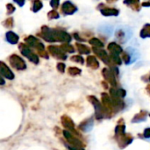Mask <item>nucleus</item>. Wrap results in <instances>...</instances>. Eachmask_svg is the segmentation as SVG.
Instances as JSON below:
<instances>
[{"label":"nucleus","mask_w":150,"mask_h":150,"mask_svg":"<svg viewBox=\"0 0 150 150\" xmlns=\"http://www.w3.org/2000/svg\"><path fill=\"white\" fill-rule=\"evenodd\" d=\"M108 49L110 50L111 54H120V53H122V48L120 45H118L115 42H112L108 45Z\"/></svg>","instance_id":"f8f14e48"},{"label":"nucleus","mask_w":150,"mask_h":150,"mask_svg":"<svg viewBox=\"0 0 150 150\" xmlns=\"http://www.w3.org/2000/svg\"><path fill=\"white\" fill-rule=\"evenodd\" d=\"M72 60H74L76 62H79L80 63L83 62V59L81 56H74V57H72Z\"/></svg>","instance_id":"bb28decb"},{"label":"nucleus","mask_w":150,"mask_h":150,"mask_svg":"<svg viewBox=\"0 0 150 150\" xmlns=\"http://www.w3.org/2000/svg\"><path fill=\"white\" fill-rule=\"evenodd\" d=\"M25 41L26 42V44L29 47H35L36 49H38L39 51H44V45L42 44V42H40L36 37L30 35L28 37H26L25 39Z\"/></svg>","instance_id":"20e7f679"},{"label":"nucleus","mask_w":150,"mask_h":150,"mask_svg":"<svg viewBox=\"0 0 150 150\" xmlns=\"http://www.w3.org/2000/svg\"><path fill=\"white\" fill-rule=\"evenodd\" d=\"M142 6H144V7H149L150 2H143V3L142 4Z\"/></svg>","instance_id":"c756f323"},{"label":"nucleus","mask_w":150,"mask_h":150,"mask_svg":"<svg viewBox=\"0 0 150 150\" xmlns=\"http://www.w3.org/2000/svg\"><path fill=\"white\" fill-rule=\"evenodd\" d=\"M109 4H112V3H114V2H116V1H118V0H106Z\"/></svg>","instance_id":"2f4dec72"},{"label":"nucleus","mask_w":150,"mask_h":150,"mask_svg":"<svg viewBox=\"0 0 150 150\" xmlns=\"http://www.w3.org/2000/svg\"><path fill=\"white\" fill-rule=\"evenodd\" d=\"M59 17L60 15L55 10H52L47 13V18L49 19H56V18H59Z\"/></svg>","instance_id":"4be33fe9"},{"label":"nucleus","mask_w":150,"mask_h":150,"mask_svg":"<svg viewBox=\"0 0 150 150\" xmlns=\"http://www.w3.org/2000/svg\"><path fill=\"white\" fill-rule=\"evenodd\" d=\"M74 36H75V38H76L77 40H82V39H80V37L78 36V34H77V33H75V34H74Z\"/></svg>","instance_id":"7c9ffc66"},{"label":"nucleus","mask_w":150,"mask_h":150,"mask_svg":"<svg viewBox=\"0 0 150 150\" xmlns=\"http://www.w3.org/2000/svg\"><path fill=\"white\" fill-rule=\"evenodd\" d=\"M115 38L121 43H125L128 41L133 35V32L130 27L125 26V25H120L119 26L116 31H115Z\"/></svg>","instance_id":"f257e3e1"},{"label":"nucleus","mask_w":150,"mask_h":150,"mask_svg":"<svg viewBox=\"0 0 150 150\" xmlns=\"http://www.w3.org/2000/svg\"><path fill=\"white\" fill-rule=\"evenodd\" d=\"M6 10H7V13H8V14H11L12 12H14L15 7H14L11 4H8L6 5Z\"/></svg>","instance_id":"393cba45"},{"label":"nucleus","mask_w":150,"mask_h":150,"mask_svg":"<svg viewBox=\"0 0 150 150\" xmlns=\"http://www.w3.org/2000/svg\"><path fill=\"white\" fill-rule=\"evenodd\" d=\"M5 37H6V40L11 44H17L18 41V39H19L18 35L16 34L14 32H11V31L7 32Z\"/></svg>","instance_id":"9b49d317"},{"label":"nucleus","mask_w":150,"mask_h":150,"mask_svg":"<svg viewBox=\"0 0 150 150\" xmlns=\"http://www.w3.org/2000/svg\"><path fill=\"white\" fill-rule=\"evenodd\" d=\"M140 36L143 39L150 38V24H146L140 33Z\"/></svg>","instance_id":"2eb2a0df"},{"label":"nucleus","mask_w":150,"mask_h":150,"mask_svg":"<svg viewBox=\"0 0 150 150\" xmlns=\"http://www.w3.org/2000/svg\"><path fill=\"white\" fill-rule=\"evenodd\" d=\"M99 10L102 15L104 16H118L120 13V11L115 8L104 7V8H99Z\"/></svg>","instance_id":"9d476101"},{"label":"nucleus","mask_w":150,"mask_h":150,"mask_svg":"<svg viewBox=\"0 0 150 150\" xmlns=\"http://www.w3.org/2000/svg\"><path fill=\"white\" fill-rule=\"evenodd\" d=\"M15 3H17L20 7H22L25 4V0H13Z\"/></svg>","instance_id":"cd10ccee"},{"label":"nucleus","mask_w":150,"mask_h":150,"mask_svg":"<svg viewBox=\"0 0 150 150\" xmlns=\"http://www.w3.org/2000/svg\"><path fill=\"white\" fill-rule=\"evenodd\" d=\"M62 49H63L64 51H67V52H69V53H73V52L75 51L74 47H73L71 45L68 44V43L63 44V45L62 46Z\"/></svg>","instance_id":"5701e85b"},{"label":"nucleus","mask_w":150,"mask_h":150,"mask_svg":"<svg viewBox=\"0 0 150 150\" xmlns=\"http://www.w3.org/2000/svg\"><path fill=\"white\" fill-rule=\"evenodd\" d=\"M87 62H88L89 66H91V67H94V68H97L98 66V62H97V60L93 56H89L88 59H87Z\"/></svg>","instance_id":"412c9836"},{"label":"nucleus","mask_w":150,"mask_h":150,"mask_svg":"<svg viewBox=\"0 0 150 150\" xmlns=\"http://www.w3.org/2000/svg\"><path fill=\"white\" fill-rule=\"evenodd\" d=\"M3 25H4L5 27H7V28H11V27L13 26V18H7V19L3 23Z\"/></svg>","instance_id":"b1692460"},{"label":"nucleus","mask_w":150,"mask_h":150,"mask_svg":"<svg viewBox=\"0 0 150 150\" xmlns=\"http://www.w3.org/2000/svg\"><path fill=\"white\" fill-rule=\"evenodd\" d=\"M43 7V4L41 3L40 0H34L33 2V6H32V11L33 12H37L39 11L41 8Z\"/></svg>","instance_id":"a211bd4d"},{"label":"nucleus","mask_w":150,"mask_h":150,"mask_svg":"<svg viewBox=\"0 0 150 150\" xmlns=\"http://www.w3.org/2000/svg\"><path fill=\"white\" fill-rule=\"evenodd\" d=\"M59 4H60V0H51L50 1V5L54 9L55 8L57 9V7L59 6Z\"/></svg>","instance_id":"a878e982"},{"label":"nucleus","mask_w":150,"mask_h":150,"mask_svg":"<svg viewBox=\"0 0 150 150\" xmlns=\"http://www.w3.org/2000/svg\"><path fill=\"white\" fill-rule=\"evenodd\" d=\"M10 62L14 68H16L18 69H23L25 68V64L24 61L16 54H13V55L11 56Z\"/></svg>","instance_id":"0eeeda50"},{"label":"nucleus","mask_w":150,"mask_h":150,"mask_svg":"<svg viewBox=\"0 0 150 150\" xmlns=\"http://www.w3.org/2000/svg\"><path fill=\"white\" fill-rule=\"evenodd\" d=\"M90 43L94 47H104V43L100 40H98V39H97V38H92V39H91L90 40Z\"/></svg>","instance_id":"aec40b11"},{"label":"nucleus","mask_w":150,"mask_h":150,"mask_svg":"<svg viewBox=\"0 0 150 150\" xmlns=\"http://www.w3.org/2000/svg\"><path fill=\"white\" fill-rule=\"evenodd\" d=\"M124 4L137 11H140V9H141V4L139 3V0H125Z\"/></svg>","instance_id":"4468645a"},{"label":"nucleus","mask_w":150,"mask_h":150,"mask_svg":"<svg viewBox=\"0 0 150 150\" xmlns=\"http://www.w3.org/2000/svg\"><path fill=\"white\" fill-rule=\"evenodd\" d=\"M1 72H2V74L4 76H5L8 78H12L13 77V75H12L11 71L7 68V66H5V64L4 62L1 63Z\"/></svg>","instance_id":"dca6fc26"},{"label":"nucleus","mask_w":150,"mask_h":150,"mask_svg":"<svg viewBox=\"0 0 150 150\" xmlns=\"http://www.w3.org/2000/svg\"><path fill=\"white\" fill-rule=\"evenodd\" d=\"M58 69H59L61 71L64 70V64H62V63H59V64H58Z\"/></svg>","instance_id":"c85d7f7f"},{"label":"nucleus","mask_w":150,"mask_h":150,"mask_svg":"<svg viewBox=\"0 0 150 150\" xmlns=\"http://www.w3.org/2000/svg\"><path fill=\"white\" fill-rule=\"evenodd\" d=\"M93 51H94L101 59H103L104 61H106V62H107L108 56H107V54H106V52H105V50L100 49L99 47H94V48H93Z\"/></svg>","instance_id":"f3484780"},{"label":"nucleus","mask_w":150,"mask_h":150,"mask_svg":"<svg viewBox=\"0 0 150 150\" xmlns=\"http://www.w3.org/2000/svg\"><path fill=\"white\" fill-rule=\"evenodd\" d=\"M53 33H54V41H60V42H66L69 43L71 40V36L62 31V30H56V29H53Z\"/></svg>","instance_id":"f03ea898"},{"label":"nucleus","mask_w":150,"mask_h":150,"mask_svg":"<svg viewBox=\"0 0 150 150\" xmlns=\"http://www.w3.org/2000/svg\"><path fill=\"white\" fill-rule=\"evenodd\" d=\"M19 50L22 53V54L25 55V57H27L30 61H32L34 63H38V62H39L38 56L31 51V49L28 47V46H26L25 44H20Z\"/></svg>","instance_id":"7ed1b4c3"},{"label":"nucleus","mask_w":150,"mask_h":150,"mask_svg":"<svg viewBox=\"0 0 150 150\" xmlns=\"http://www.w3.org/2000/svg\"><path fill=\"white\" fill-rule=\"evenodd\" d=\"M39 35L45 40L47 42H55L54 41V33H53V29L43 25L41 27V33H39Z\"/></svg>","instance_id":"39448f33"},{"label":"nucleus","mask_w":150,"mask_h":150,"mask_svg":"<svg viewBox=\"0 0 150 150\" xmlns=\"http://www.w3.org/2000/svg\"><path fill=\"white\" fill-rule=\"evenodd\" d=\"M62 11L66 15H72L77 11V7L74 5L70 1H66L62 4Z\"/></svg>","instance_id":"423d86ee"},{"label":"nucleus","mask_w":150,"mask_h":150,"mask_svg":"<svg viewBox=\"0 0 150 150\" xmlns=\"http://www.w3.org/2000/svg\"><path fill=\"white\" fill-rule=\"evenodd\" d=\"M127 53L128 54V55H129V57H130L131 62H135V61L140 57V54H139V52H138L135 48L128 47V48L127 49Z\"/></svg>","instance_id":"ddd939ff"},{"label":"nucleus","mask_w":150,"mask_h":150,"mask_svg":"<svg viewBox=\"0 0 150 150\" xmlns=\"http://www.w3.org/2000/svg\"><path fill=\"white\" fill-rule=\"evenodd\" d=\"M76 47H77L78 51L81 54H88L91 52L90 48L87 46H85V45H83V44H80V43H76Z\"/></svg>","instance_id":"6ab92c4d"},{"label":"nucleus","mask_w":150,"mask_h":150,"mask_svg":"<svg viewBox=\"0 0 150 150\" xmlns=\"http://www.w3.org/2000/svg\"><path fill=\"white\" fill-rule=\"evenodd\" d=\"M49 52L55 57H58L60 59H66V54L64 53V50L62 47H55V46H50L48 47Z\"/></svg>","instance_id":"6e6552de"},{"label":"nucleus","mask_w":150,"mask_h":150,"mask_svg":"<svg viewBox=\"0 0 150 150\" xmlns=\"http://www.w3.org/2000/svg\"><path fill=\"white\" fill-rule=\"evenodd\" d=\"M98 32L103 33V34H106L108 36H111L113 33V26L109 25V24H102L98 26Z\"/></svg>","instance_id":"1a4fd4ad"}]
</instances>
